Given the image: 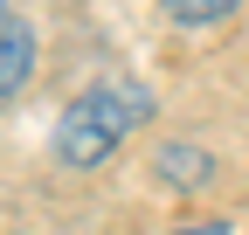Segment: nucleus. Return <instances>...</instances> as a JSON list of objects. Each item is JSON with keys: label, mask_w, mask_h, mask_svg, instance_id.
Returning a JSON list of instances; mask_svg holds the SVG:
<instances>
[{"label": "nucleus", "mask_w": 249, "mask_h": 235, "mask_svg": "<svg viewBox=\"0 0 249 235\" xmlns=\"http://www.w3.org/2000/svg\"><path fill=\"white\" fill-rule=\"evenodd\" d=\"M152 118V90L132 76H111V83H90L83 97H70V111L55 118V159L62 166H97L111 159L124 138Z\"/></svg>", "instance_id": "nucleus-1"}, {"label": "nucleus", "mask_w": 249, "mask_h": 235, "mask_svg": "<svg viewBox=\"0 0 249 235\" xmlns=\"http://www.w3.org/2000/svg\"><path fill=\"white\" fill-rule=\"evenodd\" d=\"M28 69H35V35H28V21L14 0H0V97H14Z\"/></svg>", "instance_id": "nucleus-2"}, {"label": "nucleus", "mask_w": 249, "mask_h": 235, "mask_svg": "<svg viewBox=\"0 0 249 235\" xmlns=\"http://www.w3.org/2000/svg\"><path fill=\"white\" fill-rule=\"evenodd\" d=\"M160 7H166L173 21H187V28H208V21H229L242 0H160Z\"/></svg>", "instance_id": "nucleus-3"}, {"label": "nucleus", "mask_w": 249, "mask_h": 235, "mask_svg": "<svg viewBox=\"0 0 249 235\" xmlns=\"http://www.w3.org/2000/svg\"><path fill=\"white\" fill-rule=\"evenodd\" d=\"M160 173H166L173 187H201V180H208V159L187 152V145H166V152H160Z\"/></svg>", "instance_id": "nucleus-4"}, {"label": "nucleus", "mask_w": 249, "mask_h": 235, "mask_svg": "<svg viewBox=\"0 0 249 235\" xmlns=\"http://www.w3.org/2000/svg\"><path fill=\"white\" fill-rule=\"evenodd\" d=\"M173 235H229V221H187V228H173Z\"/></svg>", "instance_id": "nucleus-5"}]
</instances>
